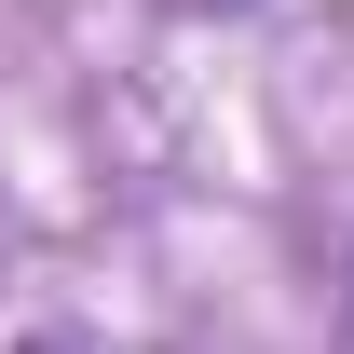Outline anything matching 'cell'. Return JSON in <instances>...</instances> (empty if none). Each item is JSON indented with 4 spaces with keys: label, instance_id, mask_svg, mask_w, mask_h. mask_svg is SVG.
Returning <instances> with one entry per match:
<instances>
[{
    "label": "cell",
    "instance_id": "1",
    "mask_svg": "<svg viewBox=\"0 0 354 354\" xmlns=\"http://www.w3.org/2000/svg\"><path fill=\"white\" fill-rule=\"evenodd\" d=\"M28 354H82V341H28Z\"/></svg>",
    "mask_w": 354,
    "mask_h": 354
}]
</instances>
